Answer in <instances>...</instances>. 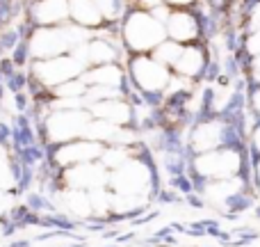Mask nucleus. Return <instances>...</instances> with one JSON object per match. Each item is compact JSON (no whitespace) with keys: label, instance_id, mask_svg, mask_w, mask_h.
<instances>
[{"label":"nucleus","instance_id":"nucleus-1","mask_svg":"<svg viewBox=\"0 0 260 247\" xmlns=\"http://www.w3.org/2000/svg\"><path fill=\"white\" fill-rule=\"evenodd\" d=\"M126 39L133 48L148 50L157 46V41L162 39V28L148 14H135V16H130L126 25Z\"/></svg>","mask_w":260,"mask_h":247},{"label":"nucleus","instance_id":"nucleus-2","mask_svg":"<svg viewBox=\"0 0 260 247\" xmlns=\"http://www.w3.org/2000/svg\"><path fill=\"white\" fill-rule=\"evenodd\" d=\"M240 156L235 151H210L203 153L197 160V167L201 170V174L206 176H217V179H231L233 174L240 172Z\"/></svg>","mask_w":260,"mask_h":247},{"label":"nucleus","instance_id":"nucleus-3","mask_svg":"<svg viewBox=\"0 0 260 247\" xmlns=\"http://www.w3.org/2000/svg\"><path fill=\"white\" fill-rule=\"evenodd\" d=\"M133 73L139 85L146 87V90H160V87H165L167 83H169L167 69L162 67L160 62H155V60H146V58L135 60Z\"/></svg>","mask_w":260,"mask_h":247},{"label":"nucleus","instance_id":"nucleus-4","mask_svg":"<svg viewBox=\"0 0 260 247\" xmlns=\"http://www.w3.org/2000/svg\"><path fill=\"white\" fill-rule=\"evenodd\" d=\"M144 181H146V172H144V167L137 165V162H130L128 167H121V170L114 174V188L128 197V195L142 190Z\"/></svg>","mask_w":260,"mask_h":247},{"label":"nucleus","instance_id":"nucleus-5","mask_svg":"<svg viewBox=\"0 0 260 247\" xmlns=\"http://www.w3.org/2000/svg\"><path fill=\"white\" fill-rule=\"evenodd\" d=\"M87 130V117L80 113H64L53 119V138H73Z\"/></svg>","mask_w":260,"mask_h":247},{"label":"nucleus","instance_id":"nucleus-6","mask_svg":"<svg viewBox=\"0 0 260 247\" xmlns=\"http://www.w3.org/2000/svg\"><path fill=\"white\" fill-rule=\"evenodd\" d=\"M169 32L178 41H187L192 37H197V21L187 12H176L169 18Z\"/></svg>","mask_w":260,"mask_h":247},{"label":"nucleus","instance_id":"nucleus-7","mask_svg":"<svg viewBox=\"0 0 260 247\" xmlns=\"http://www.w3.org/2000/svg\"><path fill=\"white\" fill-rule=\"evenodd\" d=\"M69 5H71V14L80 23L96 25V23L103 18V12H101V7L96 5V0H69Z\"/></svg>","mask_w":260,"mask_h":247},{"label":"nucleus","instance_id":"nucleus-8","mask_svg":"<svg viewBox=\"0 0 260 247\" xmlns=\"http://www.w3.org/2000/svg\"><path fill=\"white\" fill-rule=\"evenodd\" d=\"M221 140V126L210 122V124H203L201 128L197 130V135H194V147L199 149V151H208V149L217 147Z\"/></svg>","mask_w":260,"mask_h":247},{"label":"nucleus","instance_id":"nucleus-9","mask_svg":"<svg viewBox=\"0 0 260 247\" xmlns=\"http://www.w3.org/2000/svg\"><path fill=\"white\" fill-rule=\"evenodd\" d=\"M201 67H203L201 50H197V48H183L178 62H176V69H178L180 73H185V76H194V73L201 71Z\"/></svg>","mask_w":260,"mask_h":247},{"label":"nucleus","instance_id":"nucleus-10","mask_svg":"<svg viewBox=\"0 0 260 247\" xmlns=\"http://www.w3.org/2000/svg\"><path fill=\"white\" fill-rule=\"evenodd\" d=\"M99 144H71V147L62 149L59 151V160L62 162H76V160H89L91 156H96L99 153Z\"/></svg>","mask_w":260,"mask_h":247},{"label":"nucleus","instance_id":"nucleus-11","mask_svg":"<svg viewBox=\"0 0 260 247\" xmlns=\"http://www.w3.org/2000/svg\"><path fill=\"white\" fill-rule=\"evenodd\" d=\"M99 115H103V122H126L128 119V108L121 103H108L99 105Z\"/></svg>","mask_w":260,"mask_h":247},{"label":"nucleus","instance_id":"nucleus-12","mask_svg":"<svg viewBox=\"0 0 260 247\" xmlns=\"http://www.w3.org/2000/svg\"><path fill=\"white\" fill-rule=\"evenodd\" d=\"M253 23H256V28H260V5L256 7V12H253Z\"/></svg>","mask_w":260,"mask_h":247},{"label":"nucleus","instance_id":"nucleus-13","mask_svg":"<svg viewBox=\"0 0 260 247\" xmlns=\"http://www.w3.org/2000/svg\"><path fill=\"white\" fill-rule=\"evenodd\" d=\"M256 147H258V149H260V128H258V130H256Z\"/></svg>","mask_w":260,"mask_h":247},{"label":"nucleus","instance_id":"nucleus-14","mask_svg":"<svg viewBox=\"0 0 260 247\" xmlns=\"http://www.w3.org/2000/svg\"><path fill=\"white\" fill-rule=\"evenodd\" d=\"M253 103H256V108L260 110V92H258V94H256V101H253Z\"/></svg>","mask_w":260,"mask_h":247},{"label":"nucleus","instance_id":"nucleus-15","mask_svg":"<svg viewBox=\"0 0 260 247\" xmlns=\"http://www.w3.org/2000/svg\"><path fill=\"white\" fill-rule=\"evenodd\" d=\"M176 3H178V0H176ZM180 3H183V0H180Z\"/></svg>","mask_w":260,"mask_h":247}]
</instances>
